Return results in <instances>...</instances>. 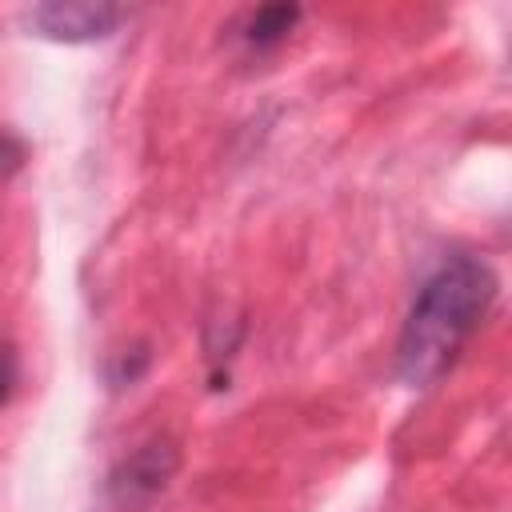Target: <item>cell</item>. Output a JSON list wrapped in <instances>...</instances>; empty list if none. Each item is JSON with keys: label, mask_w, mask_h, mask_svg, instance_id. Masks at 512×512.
Returning <instances> with one entry per match:
<instances>
[{"label": "cell", "mask_w": 512, "mask_h": 512, "mask_svg": "<svg viewBox=\"0 0 512 512\" xmlns=\"http://www.w3.org/2000/svg\"><path fill=\"white\" fill-rule=\"evenodd\" d=\"M300 4H264V8H252L244 20H240V40L256 52H272L280 48L296 24H300Z\"/></svg>", "instance_id": "277c9868"}, {"label": "cell", "mask_w": 512, "mask_h": 512, "mask_svg": "<svg viewBox=\"0 0 512 512\" xmlns=\"http://www.w3.org/2000/svg\"><path fill=\"white\" fill-rule=\"evenodd\" d=\"M496 288L500 280L484 260L468 252L440 260L416 288V300L404 316L396 340V376L408 388L436 384L484 324Z\"/></svg>", "instance_id": "6da1fadb"}, {"label": "cell", "mask_w": 512, "mask_h": 512, "mask_svg": "<svg viewBox=\"0 0 512 512\" xmlns=\"http://www.w3.org/2000/svg\"><path fill=\"white\" fill-rule=\"evenodd\" d=\"M12 384H16V352L12 344H0V404L12 396Z\"/></svg>", "instance_id": "8992f818"}, {"label": "cell", "mask_w": 512, "mask_h": 512, "mask_svg": "<svg viewBox=\"0 0 512 512\" xmlns=\"http://www.w3.org/2000/svg\"><path fill=\"white\" fill-rule=\"evenodd\" d=\"M24 144L16 140V136H8V132H0V180H8V176H16L20 168H24Z\"/></svg>", "instance_id": "5b68a950"}, {"label": "cell", "mask_w": 512, "mask_h": 512, "mask_svg": "<svg viewBox=\"0 0 512 512\" xmlns=\"http://www.w3.org/2000/svg\"><path fill=\"white\" fill-rule=\"evenodd\" d=\"M132 12L124 4H92V0H52L28 8V28L56 44H92L108 40Z\"/></svg>", "instance_id": "7a4b0ae2"}, {"label": "cell", "mask_w": 512, "mask_h": 512, "mask_svg": "<svg viewBox=\"0 0 512 512\" xmlns=\"http://www.w3.org/2000/svg\"><path fill=\"white\" fill-rule=\"evenodd\" d=\"M176 464H180L176 444H172V440H152V444L136 448V452L112 472V496L124 500V504L148 500V496H156V492L172 480Z\"/></svg>", "instance_id": "3957f363"}]
</instances>
